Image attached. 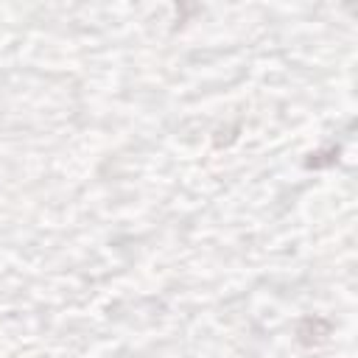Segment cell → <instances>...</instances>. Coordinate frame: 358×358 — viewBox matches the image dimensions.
Returning <instances> with one entry per match:
<instances>
[{
	"instance_id": "7a4b0ae2",
	"label": "cell",
	"mask_w": 358,
	"mask_h": 358,
	"mask_svg": "<svg viewBox=\"0 0 358 358\" xmlns=\"http://www.w3.org/2000/svg\"><path fill=\"white\" fill-rule=\"evenodd\" d=\"M338 159V148H330V151H319V154H310L308 159V168H324V165H333Z\"/></svg>"
},
{
	"instance_id": "6da1fadb",
	"label": "cell",
	"mask_w": 358,
	"mask_h": 358,
	"mask_svg": "<svg viewBox=\"0 0 358 358\" xmlns=\"http://www.w3.org/2000/svg\"><path fill=\"white\" fill-rule=\"evenodd\" d=\"M327 336H330V324H327L324 319H319V316H308V319H302L299 327H296V338H299L305 347L322 344Z\"/></svg>"
}]
</instances>
